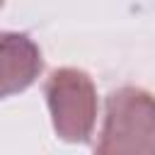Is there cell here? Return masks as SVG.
<instances>
[{
	"label": "cell",
	"mask_w": 155,
	"mask_h": 155,
	"mask_svg": "<svg viewBox=\"0 0 155 155\" xmlns=\"http://www.w3.org/2000/svg\"><path fill=\"white\" fill-rule=\"evenodd\" d=\"M102 155H155V97L140 87H119L107 97Z\"/></svg>",
	"instance_id": "1"
},
{
	"label": "cell",
	"mask_w": 155,
	"mask_h": 155,
	"mask_svg": "<svg viewBox=\"0 0 155 155\" xmlns=\"http://www.w3.org/2000/svg\"><path fill=\"white\" fill-rule=\"evenodd\" d=\"M53 128L65 143L90 140L97 121V87L80 68H58L44 85Z\"/></svg>",
	"instance_id": "2"
},
{
	"label": "cell",
	"mask_w": 155,
	"mask_h": 155,
	"mask_svg": "<svg viewBox=\"0 0 155 155\" xmlns=\"http://www.w3.org/2000/svg\"><path fill=\"white\" fill-rule=\"evenodd\" d=\"M39 46L19 31H0V99L24 92L41 75Z\"/></svg>",
	"instance_id": "3"
},
{
	"label": "cell",
	"mask_w": 155,
	"mask_h": 155,
	"mask_svg": "<svg viewBox=\"0 0 155 155\" xmlns=\"http://www.w3.org/2000/svg\"><path fill=\"white\" fill-rule=\"evenodd\" d=\"M2 2H5V0H0V7H2Z\"/></svg>",
	"instance_id": "4"
}]
</instances>
